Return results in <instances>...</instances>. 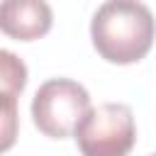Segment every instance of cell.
<instances>
[{"label":"cell","instance_id":"cell-1","mask_svg":"<svg viewBox=\"0 0 156 156\" xmlns=\"http://www.w3.org/2000/svg\"><path fill=\"white\" fill-rule=\"evenodd\" d=\"M95 51L117 66L141 61L156 39L154 12L141 0H105L90 22Z\"/></svg>","mask_w":156,"mask_h":156},{"label":"cell","instance_id":"cell-7","mask_svg":"<svg viewBox=\"0 0 156 156\" xmlns=\"http://www.w3.org/2000/svg\"><path fill=\"white\" fill-rule=\"evenodd\" d=\"M151 156H156V154H151Z\"/></svg>","mask_w":156,"mask_h":156},{"label":"cell","instance_id":"cell-5","mask_svg":"<svg viewBox=\"0 0 156 156\" xmlns=\"http://www.w3.org/2000/svg\"><path fill=\"white\" fill-rule=\"evenodd\" d=\"M24 85H27V66H24V61L12 51L0 49V93L20 98Z\"/></svg>","mask_w":156,"mask_h":156},{"label":"cell","instance_id":"cell-3","mask_svg":"<svg viewBox=\"0 0 156 156\" xmlns=\"http://www.w3.org/2000/svg\"><path fill=\"white\" fill-rule=\"evenodd\" d=\"M90 110L88 90L71 78H51L39 85L32 98V119L49 139H66L73 134L80 117Z\"/></svg>","mask_w":156,"mask_h":156},{"label":"cell","instance_id":"cell-2","mask_svg":"<svg viewBox=\"0 0 156 156\" xmlns=\"http://www.w3.org/2000/svg\"><path fill=\"white\" fill-rule=\"evenodd\" d=\"M83 156H129L136 144L134 112L124 102L90 107L73 129Z\"/></svg>","mask_w":156,"mask_h":156},{"label":"cell","instance_id":"cell-6","mask_svg":"<svg viewBox=\"0 0 156 156\" xmlns=\"http://www.w3.org/2000/svg\"><path fill=\"white\" fill-rule=\"evenodd\" d=\"M20 134V112H17V98L0 93V154L10 151Z\"/></svg>","mask_w":156,"mask_h":156},{"label":"cell","instance_id":"cell-4","mask_svg":"<svg viewBox=\"0 0 156 156\" xmlns=\"http://www.w3.org/2000/svg\"><path fill=\"white\" fill-rule=\"evenodd\" d=\"M54 12L46 0H0V32L15 41H34L49 34Z\"/></svg>","mask_w":156,"mask_h":156}]
</instances>
